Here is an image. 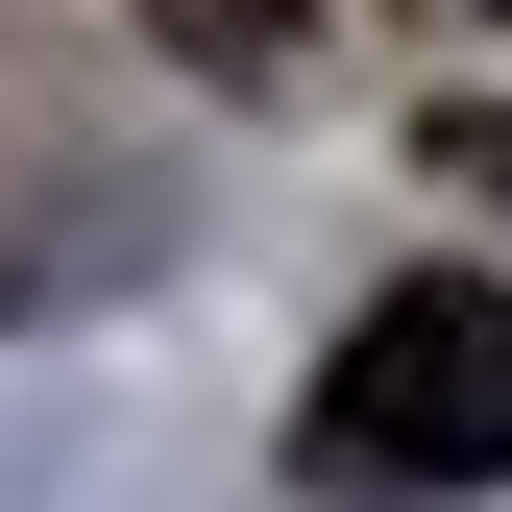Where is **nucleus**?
I'll return each mask as SVG.
<instances>
[{
  "label": "nucleus",
  "instance_id": "nucleus-1",
  "mask_svg": "<svg viewBox=\"0 0 512 512\" xmlns=\"http://www.w3.org/2000/svg\"><path fill=\"white\" fill-rule=\"evenodd\" d=\"M293 464L342 488V512H464V488H512V269L366 293L342 366H317V415H293Z\"/></svg>",
  "mask_w": 512,
  "mask_h": 512
},
{
  "label": "nucleus",
  "instance_id": "nucleus-4",
  "mask_svg": "<svg viewBox=\"0 0 512 512\" xmlns=\"http://www.w3.org/2000/svg\"><path fill=\"white\" fill-rule=\"evenodd\" d=\"M488 25H512V0H488Z\"/></svg>",
  "mask_w": 512,
  "mask_h": 512
},
{
  "label": "nucleus",
  "instance_id": "nucleus-3",
  "mask_svg": "<svg viewBox=\"0 0 512 512\" xmlns=\"http://www.w3.org/2000/svg\"><path fill=\"white\" fill-rule=\"evenodd\" d=\"M439 171H464V196H512V98H488V122H439Z\"/></svg>",
  "mask_w": 512,
  "mask_h": 512
},
{
  "label": "nucleus",
  "instance_id": "nucleus-2",
  "mask_svg": "<svg viewBox=\"0 0 512 512\" xmlns=\"http://www.w3.org/2000/svg\"><path fill=\"white\" fill-rule=\"evenodd\" d=\"M122 25H147L171 74H220V98H293V49H317V0H122Z\"/></svg>",
  "mask_w": 512,
  "mask_h": 512
}]
</instances>
